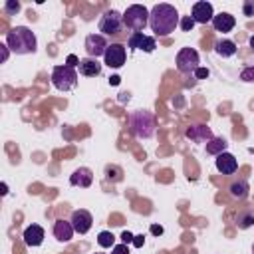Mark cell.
<instances>
[{
	"mask_svg": "<svg viewBox=\"0 0 254 254\" xmlns=\"http://www.w3.org/2000/svg\"><path fill=\"white\" fill-rule=\"evenodd\" d=\"M181 22V16L177 12L175 6L171 4H155L151 10H149V28L153 30L155 36H169L175 32V28L179 26Z\"/></svg>",
	"mask_w": 254,
	"mask_h": 254,
	"instance_id": "6da1fadb",
	"label": "cell"
},
{
	"mask_svg": "<svg viewBox=\"0 0 254 254\" xmlns=\"http://www.w3.org/2000/svg\"><path fill=\"white\" fill-rule=\"evenodd\" d=\"M6 46L16 56H26V54H34L36 52L38 40H36V34L30 28L16 26L10 32H6Z\"/></svg>",
	"mask_w": 254,
	"mask_h": 254,
	"instance_id": "7a4b0ae2",
	"label": "cell"
},
{
	"mask_svg": "<svg viewBox=\"0 0 254 254\" xmlns=\"http://www.w3.org/2000/svg\"><path fill=\"white\" fill-rule=\"evenodd\" d=\"M129 129L139 139H149L155 133V117L149 111H135L129 117Z\"/></svg>",
	"mask_w": 254,
	"mask_h": 254,
	"instance_id": "3957f363",
	"label": "cell"
},
{
	"mask_svg": "<svg viewBox=\"0 0 254 254\" xmlns=\"http://www.w3.org/2000/svg\"><path fill=\"white\" fill-rule=\"evenodd\" d=\"M149 24V10L141 4H131L123 12V26L133 32H143L145 26Z\"/></svg>",
	"mask_w": 254,
	"mask_h": 254,
	"instance_id": "277c9868",
	"label": "cell"
},
{
	"mask_svg": "<svg viewBox=\"0 0 254 254\" xmlns=\"http://www.w3.org/2000/svg\"><path fill=\"white\" fill-rule=\"evenodd\" d=\"M52 83L56 89L60 91H69L77 85V69L69 67L67 64L64 65H56L52 69Z\"/></svg>",
	"mask_w": 254,
	"mask_h": 254,
	"instance_id": "5b68a950",
	"label": "cell"
},
{
	"mask_svg": "<svg viewBox=\"0 0 254 254\" xmlns=\"http://www.w3.org/2000/svg\"><path fill=\"white\" fill-rule=\"evenodd\" d=\"M177 69L181 73H194L200 65V60H198V52L194 48H181L179 54H177Z\"/></svg>",
	"mask_w": 254,
	"mask_h": 254,
	"instance_id": "8992f818",
	"label": "cell"
},
{
	"mask_svg": "<svg viewBox=\"0 0 254 254\" xmlns=\"http://www.w3.org/2000/svg\"><path fill=\"white\" fill-rule=\"evenodd\" d=\"M123 28V14L117 10H107L99 20V32L101 36H117Z\"/></svg>",
	"mask_w": 254,
	"mask_h": 254,
	"instance_id": "52a82bcc",
	"label": "cell"
},
{
	"mask_svg": "<svg viewBox=\"0 0 254 254\" xmlns=\"http://www.w3.org/2000/svg\"><path fill=\"white\" fill-rule=\"evenodd\" d=\"M125 60H127V50H125L123 44H111V46L105 50V56H103L105 65L117 69V67H121V65L125 64Z\"/></svg>",
	"mask_w": 254,
	"mask_h": 254,
	"instance_id": "ba28073f",
	"label": "cell"
},
{
	"mask_svg": "<svg viewBox=\"0 0 254 254\" xmlns=\"http://www.w3.org/2000/svg\"><path fill=\"white\" fill-rule=\"evenodd\" d=\"M107 48H109V44H107L105 36H101V34H89L85 38V52L93 60H97L99 56H105Z\"/></svg>",
	"mask_w": 254,
	"mask_h": 254,
	"instance_id": "9c48e42d",
	"label": "cell"
},
{
	"mask_svg": "<svg viewBox=\"0 0 254 254\" xmlns=\"http://www.w3.org/2000/svg\"><path fill=\"white\" fill-rule=\"evenodd\" d=\"M127 46H129L131 50H143V52H147V54H151V52L157 48L155 38L145 36L143 32H133V34L127 38Z\"/></svg>",
	"mask_w": 254,
	"mask_h": 254,
	"instance_id": "30bf717a",
	"label": "cell"
},
{
	"mask_svg": "<svg viewBox=\"0 0 254 254\" xmlns=\"http://www.w3.org/2000/svg\"><path fill=\"white\" fill-rule=\"evenodd\" d=\"M69 222L73 224V230L77 234H85V232H89V228L93 224V216H91V212H87L83 208H77V210L71 212Z\"/></svg>",
	"mask_w": 254,
	"mask_h": 254,
	"instance_id": "8fae6325",
	"label": "cell"
},
{
	"mask_svg": "<svg viewBox=\"0 0 254 254\" xmlns=\"http://www.w3.org/2000/svg\"><path fill=\"white\" fill-rule=\"evenodd\" d=\"M190 18H192L196 24H206V22H212V18H214L212 4H210V2H206V0H202V2H194V4H192Z\"/></svg>",
	"mask_w": 254,
	"mask_h": 254,
	"instance_id": "7c38bea8",
	"label": "cell"
},
{
	"mask_svg": "<svg viewBox=\"0 0 254 254\" xmlns=\"http://www.w3.org/2000/svg\"><path fill=\"white\" fill-rule=\"evenodd\" d=\"M185 137L190 139L192 143H208L214 135H212V131H210L208 125H190L185 131Z\"/></svg>",
	"mask_w": 254,
	"mask_h": 254,
	"instance_id": "4fadbf2b",
	"label": "cell"
},
{
	"mask_svg": "<svg viewBox=\"0 0 254 254\" xmlns=\"http://www.w3.org/2000/svg\"><path fill=\"white\" fill-rule=\"evenodd\" d=\"M91 183H93V171L87 169V167L75 169V171L71 173V177H69V185H71V187L87 189V187H91Z\"/></svg>",
	"mask_w": 254,
	"mask_h": 254,
	"instance_id": "5bb4252c",
	"label": "cell"
},
{
	"mask_svg": "<svg viewBox=\"0 0 254 254\" xmlns=\"http://www.w3.org/2000/svg\"><path fill=\"white\" fill-rule=\"evenodd\" d=\"M54 236H56V240H60V242H69L71 240V236H73V224L69 222V220H64V218H58L56 222H54Z\"/></svg>",
	"mask_w": 254,
	"mask_h": 254,
	"instance_id": "9a60e30c",
	"label": "cell"
},
{
	"mask_svg": "<svg viewBox=\"0 0 254 254\" xmlns=\"http://www.w3.org/2000/svg\"><path fill=\"white\" fill-rule=\"evenodd\" d=\"M216 169H218V173H222V175H232L236 169H238V161H236V157L232 155V153H220L218 157H216Z\"/></svg>",
	"mask_w": 254,
	"mask_h": 254,
	"instance_id": "2e32d148",
	"label": "cell"
},
{
	"mask_svg": "<svg viewBox=\"0 0 254 254\" xmlns=\"http://www.w3.org/2000/svg\"><path fill=\"white\" fill-rule=\"evenodd\" d=\"M234 26H236V20H234V16H232V14H228V12L214 14V18H212V28H214L216 32L226 34V32H230Z\"/></svg>",
	"mask_w": 254,
	"mask_h": 254,
	"instance_id": "e0dca14e",
	"label": "cell"
},
{
	"mask_svg": "<svg viewBox=\"0 0 254 254\" xmlns=\"http://www.w3.org/2000/svg\"><path fill=\"white\" fill-rule=\"evenodd\" d=\"M24 244L26 246H40L44 242V228L40 224H30L26 230H24Z\"/></svg>",
	"mask_w": 254,
	"mask_h": 254,
	"instance_id": "ac0fdd59",
	"label": "cell"
},
{
	"mask_svg": "<svg viewBox=\"0 0 254 254\" xmlns=\"http://www.w3.org/2000/svg\"><path fill=\"white\" fill-rule=\"evenodd\" d=\"M77 69L85 77H95V75L101 73V64L97 60H93V58H83V60H79Z\"/></svg>",
	"mask_w": 254,
	"mask_h": 254,
	"instance_id": "d6986e66",
	"label": "cell"
},
{
	"mask_svg": "<svg viewBox=\"0 0 254 254\" xmlns=\"http://www.w3.org/2000/svg\"><path fill=\"white\" fill-rule=\"evenodd\" d=\"M214 52L218 56H222V58H230V56L236 54V44L232 40H218L214 44Z\"/></svg>",
	"mask_w": 254,
	"mask_h": 254,
	"instance_id": "ffe728a7",
	"label": "cell"
},
{
	"mask_svg": "<svg viewBox=\"0 0 254 254\" xmlns=\"http://www.w3.org/2000/svg\"><path fill=\"white\" fill-rule=\"evenodd\" d=\"M226 147H228L226 139H222V137H212V139L206 143V153H208V155L218 157L220 153H224V151H226Z\"/></svg>",
	"mask_w": 254,
	"mask_h": 254,
	"instance_id": "44dd1931",
	"label": "cell"
},
{
	"mask_svg": "<svg viewBox=\"0 0 254 254\" xmlns=\"http://www.w3.org/2000/svg\"><path fill=\"white\" fill-rule=\"evenodd\" d=\"M230 194L234 196V198H238V200H242V198H246L248 196V190H250V187H248V183L244 181V179H238V181H234L232 185H230Z\"/></svg>",
	"mask_w": 254,
	"mask_h": 254,
	"instance_id": "7402d4cb",
	"label": "cell"
},
{
	"mask_svg": "<svg viewBox=\"0 0 254 254\" xmlns=\"http://www.w3.org/2000/svg\"><path fill=\"white\" fill-rule=\"evenodd\" d=\"M236 224H238V228H242V230L250 228V226L254 224V212H252V210H242V212L238 214V218H236Z\"/></svg>",
	"mask_w": 254,
	"mask_h": 254,
	"instance_id": "603a6c76",
	"label": "cell"
},
{
	"mask_svg": "<svg viewBox=\"0 0 254 254\" xmlns=\"http://www.w3.org/2000/svg\"><path fill=\"white\" fill-rule=\"evenodd\" d=\"M97 244H99L101 248H111V246H115V236H113V232H109V230L99 232V234H97Z\"/></svg>",
	"mask_w": 254,
	"mask_h": 254,
	"instance_id": "cb8c5ba5",
	"label": "cell"
},
{
	"mask_svg": "<svg viewBox=\"0 0 254 254\" xmlns=\"http://www.w3.org/2000/svg\"><path fill=\"white\" fill-rule=\"evenodd\" d=\"M194 24H196V22H194L190 16H183V18H181V22H179V26H181V30H183V32H190V30L194 28Z\"/></svg>",
	"mask_w": 254,
	"mask_h": 254,
	"instance_id": "d4e9b609",
	"label": "cell"
},
{
	"mask_svg": "<svg viewBox=\"0 0 254 254\" xmlns=\"http://www.w3.org/2000/svg\"><path fill=\"white\" fill-rule=\"evenodd\" d=\"M240 79L242 81H254V65H248V67H244L242 71H240Z\"/></svg>",
	"mask_w": 254,
	"mask_h": 254,
	"instance_id": "484cf974",
	"label": "cell"
},
{
	"mask_svg": "<svg viewBox=\"0 0 254 254\" xmlns=\"http://www.w3.org/2000/svg\"><path fill=\"white\" fill-rule=\"evenodd\" d=\"M4 10H6L8 14H18V12H20V2H18V0H8V2L4 4Z\"/></svg>",
	"mask_w": 254,
	"mask_h": 254,
	"instance_id": "4316f807",
	"label": "cell"
},
{
	"mask_svg": "<svg viewBox=\"0 0 254 254\" xmlns=\"http://www.w3.org/2000/svg\"><path fill=\"white\" fill-rule=\"evenodd\" d=\"M242 12H244V16H254V0H244V4H242Z\"/></svg>",
	"mask_w": 254,
	"mask_h": 254,
	"instance_id": "83f0119b",
	"label": "cell"
},
{
	"mask_svg": "<svg viewBox=\"0 0 254 254\" xmlns=\"http://www.w3.org/2000/svg\"><path fill=\"white\" fill-rule=\"evenodd\" d=\"M111 254H129V246L127 244H115L113 246V250H111Z\"/></svg>",
	"mask_w": 254,
	"mask_h": 254,
	"instance_id": "f1b7e54d",
	"label": "cell"
},
{
	"mask_svg": "<svg viewBox=\"0 0 254 254\" xmlns=\"http://www.w3.org/2000/svg\"><path fill=\"white\" fill-rule=\"evenodd\" d=\"M67 65H69V67H77V65H79V58L73 56V54H69V56H67Z\"/></svg>",
	"mask_w": 254,
	"mask_h": 254,
	"instance_id": "f546056e",
	"label": "cell"
},
{
	"mask_svg": "<svg viewBox=\"0 0 254 254\" xmlns=\"http://www.w3.org/2000/svg\"><path fill=\"white\" fill-rule=\"evenodd\" d=\"M208 73H210V71H208L206 67H198V69L194 71V75H196V79H204V77H208Z\"/></svg>",
	"mask_w": 254,
	"mask_h": 254,
	"instance_id": "4dcf8cb0",
	"label": "cell"
},
{
	"mask_svg": "<svg viewBox=\"0 0 254 254\" xmlns=\"http://www.w3.org/2000/svg\"><path fill=\"white\" fill-rule=\"evenodd\" d=\"M143 244H145V236H143V234L133 236V246H135V248H141Z\"/></svg>",
	"mask_w": 254,
	"mask_h": 254,
	"instance_id": "1f68e13d",
	"label": "cell"
},
{
	"mask_svg": "<svg viewBox=\"0 0 254 254\" xmlns=\"http://www.w3.org/2000/svg\"><path fill=\"white\" fill-rule=\"evenodd\" d=\"M121 240H123V244H133V234L125 230V232L121 234Z\"/></svg>",
	"mask_w": 254,
	"mask_h": 254,
	"instance_id": "d6a6232c",
	"label": "cell"
},
{
	"mask_svg": "<svg viewBox=\"0 0 254 254\" xmlns=\"http://www.w3.org/2000/svg\"><path fill=\"white\" fill-rule=\"evenodd\" d=\"M0 50H2V62H6V60H8V54H10V52H8L10 48H8L6 44H0Z\"/></svg>",
	"mask_w": 254,
	"mask_h": 254,
	"instance_id": "836d02e7",
	"label": "cell"
},
{
	"mask_svg": "<svg viewBox=\"0 0 254 254\" xmlns=\"http://www.w3.org/2000/svg\"><path fill=\"white\" fill-rule=\"evenodd\" d=\"M151 232L159 236V234H163V226H159V224H151Z\"/></svg>",
	"mask_w": 254,
	"mask_h": 254,
	"instance_id": "e575fe53",
	"label": "cell"
},
{
	"mask_svg": "<svg viewBox=\"0 0 254 254\" xmlns=\"http://www.w3.org/2000/svg\"><path fill=\"white\" fill-rule=\"evenodd\" d=\"M119 81H121L119 75H111V77H109V83H111V85H119Z\"/></svg>",
	"mask_w": 254,
	"mask_h": 254,
	"instance_id": "d590c367",
	"label": "cell"
},
{
	"mask_svg": "<svg viewBox=\"0 0 254 254\" xmlns=\"http://www.w3.org/2000/svg\"><path fill=\"white\" fill-rule=\"evenodd\" d=\"M8 192V187H6V183H2V194H6Z\"/></svg>",
	"mask_w": 254,
	"mask_h": 254,
	"instance_id": "8d00e7d4",
	"label": "cell"
},
{
	"mask_svg": "<svg viewBox=\"0 0 254 254\" xmlns=\"http://www.w3.org/2000/svg\"><path fill=\"white\" fill-rule=\"evenodd\" d=\"M250 48H252V50H254V34H252V36H250Z\"/></svg>",
	"mask_w": 254,
	"mask_h": 254,
	"instance_id": "74e56055",
	"label": "cell"
},
{
	"mask_svg": "<svg viewBox=\"0 0 254 254\" xmlns=\"http://www.w3.org/2000/svg\"><path fill=\"white\" fill-rule=\"evenodd\" d=\"M252 254H254V246H252Z\"/></svg>",
	"mask_w": 254,
	"mask_h": 254,
	"instance_id": "f35d334b",
	"label": "cell"
},
{
	"mask_svg": "<svg viewBox=\"0 0 254 254\" xmlns=\"http://www.w3.org/2000/svg\"><path fill=\"white\" fill-rule=\"evenodd\" d=\"M97 254H101V252H97Z\"/></svg>",
	"mask_w": 254,
	"mask_h": 254,
	"instance_id": "ab89813d",
	"label": "cell"
}]
</instances>
